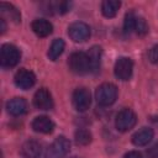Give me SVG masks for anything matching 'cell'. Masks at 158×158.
<instances>
[{"label":"cell","mask_w":158,"mask_h":158,"mask_svg":"<svg viewBox=\"0 0 158 158\" xmlns=\"http://www.w3.org/2000/svg\"><path fill=\"white\" fill-rule=\"evenodd\" d=\"M135 32L139 36H144L148 32V25L143 17L136 16V23H135Z\"/></svg>","instance_id":"7402d4cb"},{"label":"cell","mask_w":158,"mask_h":158,"mask_svg":"<svg viewBox=\"0 0 158 158\" xmlns=\"http://www.w3.org/2000/svg\"><path fill=\"white\" fill-rule=\"evenodd\" d=\"M114 72H115V75H116L117 79L128 80L132 77V72H133L132 59H130L127 57H120L115 63Z\"/></svg>","instance_id":"ba28073f"},{"label":"cell","mask_w":158,"mask_h":158,"mask_svg":"<svg viewBox=\"0 0 158 158\" xmlns=\"http://www.w3.org/2000/svg\"><path fill=\"white\" fill-rule=\"evenodd\" d=\"M68 65H69V69L78 75H84V74H88L89 72H91L89 57L84 52L72 53L69 57V60H68Z\"/></svg>","instance_id":"7a4b0ae2"},{"label":"cell","mask_w":158,"mask_h":158,"mask_svg":"<svg viewBox=\"0 0 158 158\" xmlns=\"http://www.w3.org/2000/svg\"><path fill=\"white\" fill-rule=\"evenodd\" d=\"M153 136H154V132L151 127H142L132 136V142L137 147H143L152 141Z\"/></svg>","instance_id":"5bb4252c"},{"label":"cell","mask_w":158,"mask_h":158,"mask_svg":"<svg viewBox=\"0 0 158 158\" xmlns=\"http://www.w3.org/2000/svg\"><path fill=\"white\" fill-rule=\"evenodd\" d=\"M53 9H54L57 12H59V14H65V12H68L69 9H70V2H68V1L56 2V4L53 5Z\"/></svg>","instance_id":"603a6c76"},{"label":"cell","mask_w":158,"mask_h":158,"mask_svg":"<svg viewBox=\"0 0 158 158\" xmlns=\"http://www.w3.org/2000/svg\"><path fill=\"white\" fill-rule=\"evenodd\" d=\"M72 158H78V157H72Z\"/></svg>","instance_id":"83f0119b"},{"label":"cell","mask_w":158,"mask_h":158,"mask_svg":"<svg viewBox=\"0 0 158 158\" xmlns=\"http://www.w3.org/2000/svg\"><path fill=\"white\" fill-rule=\"evenodd\" d=\"M137 122V116L131 109H122L117 115L115 120V126L120 132H127Z\"/></svg>","instance_id":"277c9868"},{"label":"cell","mask_w":158,"mask_h":158,"mask_svg":"<svg viewBox=\"0 0 158 158\" xmlns=\"http://www.w3.org/2000/svg\"><path fill=\"white\" fill-rule=\"evenodd\" d=\"M72 101H73V106L75 107L77 111H79V112L86 111L91 104L90 91L86 88H77L73 93Z\"/></svg>","instance_id":"8992f818"},{"label":"cell","mask_w":158,"mask_h":158,"mask_svg":"<svg viewBox=\"0 0 158 158\" xmlns=\"http://www.w3.org/2000/svg\"><path fill=\"white\" fill-rule=\"evenodd\" d=\"M0 12H1L2 16L9 17L15 23H19L21 21V14H20V11L14 5H11V4L0 2Z\"/></svg>","instance_id":"e0dca14e"},{"label":"cell","mask_w":158,"mask_h":158,"mask_svg":"<svg viewBox=\"0 0 158 158\" xmlns=\"http://www.w3.org/2000/svg\"><path fill=\"white\" fill-rule=\"evenodd\" d=\"M15 84L17 88L22 89V90H27L30 88H32L36 83V75L33 74V72L28 70V69H20L16 72L15 77H14Z\"/></svg>","instance_id":"9c48e42d"},{"label":"cell","mask_w":158,"mask_h":158,"mask_svg":"<svg viewBox=\"0 0 158 158\" xmlns=\"http://www.w3.org/2000/svg\"><path fill=\"white\" fill-rule=\"evenodd\" d=\"M31 28L38 37H47L52 33L53 26L49 21H47L44 19H36L31 23Z\"/></svg>","instance_id":"9a60e30c"},{"label":"cell","mask_w":158,"mask_h":158,"mask_svg":"<svg viewBox=\"0 0 158 158\" xmlns=\"http://www.w3.org/2000/svg\"><path fill=\"white\" fill-rule=\"evenodd\" d=\"M68 35L74 42H84L90 37V27L81 21L73 22L68 27Z\"/></svg>","instance_id":"52a82bcc"},{"label":"cell","mask_w":158,"mask_h":158,"mask_svg":"<svg viewBox=\"0 0 158 158\" xmlns=\"http://www.w3.org/2000/svg\"><path fill=\"white\" fill-rule=\"evenodd\" d=\"M96 102L100 106H110L117 99V88L111 83H104L98 86L95 91Z\"/></svg>","instance_id":"6da1fadb"},{"label":"cell","mask_w":158,"mask_h":158,"mask_svg":"<svg viewBox=\"0 0 158 158\" xmlns=\"http://www.w3.org/2000/svg\"><path fill=\"white\" fill-rule=\"evenodd\" d=\"M147 154L149 158H158V142L147 149Z\"/></svg>","instance_id":"d4e9b609"},{"label":"cell","mask_w":158,"mask_h":158,"mask_svg":"<svg viewBox=\"0 0 158 158\" xmlns=\"http://www.w3.org/2000/svg\"><path fill=\"white\" fill-rule=\"evenodd\" d=\"M148 59L152 62V63H158V44L153 46L151 49H149V53H148Z\"/></svg>","instance_id":"cb8c5ba5"},{"label":"cell","mask_w":158,"mask_h":158,"mask_svg":"<svg viewBox=\"0 0 158 158\" xmlns=\"http://www.w3.org/2000/svg\"><path fill=\"white\" fill-rule=\"evenodd\" d=\"M64 47H65L64 41L62 38H56L52 42V44H51V47L48 49V57H49V59L51 60H56L63 53Z\"/></svg>","instance_id":"d6986e66"},{"label":"cell","mask_w":158,"mask_h":158,"mask_svg":"<svg viewBox=\"0 0 158 158\" xmlns=\"http://www.w3.org/2000/svg\"><path fill=\"white\" fill-rule=\"evenodd\" d=\"M123 158H143V156L138 151H131L123 156Z\"/></svg>","instance_id":"484cf974"},{"label":"cell","mask_w":158,"mask_h":158,"mask_svg":"<svg viewBox=\"0 0 158 158\" xmlns=\"http://www.w3.org/2000/svg\"><path fill=\"white\" fill-rule=\"evenodd\" d=\"M21 58L20 49L10 43H5L1 46L0 49V64L4 68H11L15 67Z\"/></svg>","instance_id":"3957f363"},{"label":"cell","mask_w":158,"mask_h":158,"mask_svg":"<svg viewBox=\"0 0 158 158\" xmlns=\"http://www.w3.org/2000/svg\"><path fill=\"white\" fill-rule=\"evenodd\" d=\"M86 54H88L89 62H90V70L94 72V73H96L100 69V64H101V56H102L101 47L93 46Z\"/></svg>","instance_id":"2e32d148"},{"label":"cell","mask_w":158,"mask_h":158,"mask_svg":"<svg viewBox=\"0 0 158 158\" xmlns=\"http://www.w3.org/2000/svg\"><path fill=\"white\" fill-rule=\"evenodd\" d=\"M135 23H136V16L133 12H127L123 21V33L126 36L131 35L135 31Z\"/></svg>","instance_id":"44dd1931"},{"label":"cell","mask_w":158,"mask_h":158,"mask_svg":"<svg viewBox=\"0 0 158 158\" xmlns=\"http://www.w3.org/2000/svg\"><path fill=\"white\" fill-rule=\"evenodd\" d=\"M70 149V142L64 136L57 137L47 151V158H63Z\"/></svg>","instance_id":"5b68a950"},{"label":"cell","mask_w":158,"mask_h":158,"mask_svg":"<svg viewBox=\"0 0 158 158\" xmlns=\"http://www.w3.org/2000/svg\"><path fill=\"white\" fill-rule=\"evenodd\" d=\"M32 128L40 133H51L54 130V122L48 116H37L32 121Z\"/></svg>","instance_id":"8fae6325"},{"label":"cell","mask_w":158,"mask_h":158,"mask_svg":"<svg viewBox=\"0 0 158 158\" xmlns=\"http://www.w3.org/2000/svg\"><path fill=\"white\" fill-rule=\"evenodd\" d=\"M120 6H121V2L118 0H105L101 4V12L105 17L110 19L117 14Z\"/></svg>","instance_id":"ac0fdd59"},{"label":"cell","mask_w":158,"mask_h":158,"mask_svg":"<svg viewBox=\"0 0 158 158\" xmlns=\"http://www.w3.org/2000/svg\"><path fill=\"white\" fill-rule=\"evenodd\" d=\"M6 109L12 116H21L27 111V102L23 98H14L7 101Z\"/></svg>","instance_id":"4fadbf2b"},{"label":"cell","mask_w":158,"mask_h":158,"mask_svg":"<svg viewBox=\"0 0 158 158\" xmlns=\"http://www.w3.org/2000/svg\"><path fill=\"white\" fill-rule=\"evenodd\" d=\"M6 26H5V20L4 19H0V30H1V33L5 31Z\"/></svg>","instance_id":"4316f807"},{"label":"cell","mask_w":158,"mask_h":158,"mask_svg":"<svg viewBox=\"0 0 158 158\" xmlns=\"http://www.w3.org/2000/svg\"><path fill=\"white\" fill-rule=\"evenodd\" d=\"M33 105L40 110H51L53 107V99L46 88H41L33 95Z\"/></svg>","instance_id":"30bf717a"},{"label":"cell","mask_w":158,"mask_h":158,"mask_svg":"<svg viewBox=\"0 0 158 158\" xmlns=\"http://www.w3.org/2000/svg\"><path fill=\"white\" fill-rule=\"evenodd\" d=\"M75 143L79 146H86L91 142V133L89 130L85 128H79L75 132Z\"/></svg>","instance_id":"ffe728a7"},{"label":"cell","mask_w":158,"mask_h":158,"mask_svg":"<svg viewBox=\"0 0 158 158\" xmlns=\"http://www.w3.org/2000/svg\"><path fill=\"white\" fill-rule=\"evenodd\" d=\"M41 152V144L35 139H28L21 146V156L23 158H38Z\"/></svg>","instance_id":"7c38bea8"}]
</instances>
